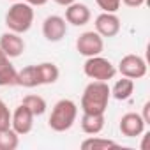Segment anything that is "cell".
I'll return each instance as SVG.
<instances>
[{
    "mask_svg": "<svg viewBox=\"0 0 150 150\" xmlns=\"http://www.w3.org/2000/svg\"><path fill=\"white\" fill-rule=\"evenodd\" d=\"M111 99L108 81H90L81 94V111L83 113H106L108 103Z\"/></svg>",
    "mask_w": 150,
    "mask_h": 150,
    "instance_id": "6da1fadb",
    "label": "cell"
},
{
    "mask_svg": "<svg viewBox=\"0 0 150 150\" xmlns=\"http://www.w3.org/2000/svg\"><path fill=\"white\" fill-rule=\"evenodd\" d=\"M78 118V104L71 99H60L51 108V113L48 117V125L55 132H65L69 131Z\"/></svg>",
    "mask_w": 150,
    "mask_h": 150,
    "instance_id": "7a4b0ae2",
    "label": "cell"
},
{
    "mask_svg": "<svg viewBox=\"0 0 150 150\" xmlns=\"http://www.w3.org/2000/svg\"><path fill=\"white\" fill-rule=\"evenodd\" d=\"M32 23H34V7L23 0L13 2V6L6 13V27L11 32L23 35L32 28Z\"/></svg>",
    "mask_w": 150,
    "mask_h": 150,
    "instance_id": "3957f363",
    "label": "cell"
},
{
    "mask_svg": "<svg viewBox=\"0 0 150 150\" xmlns=\"http://www.w3.org/2000/svg\"><path fill=\"white\" fill-rule=\"evenodd\" d=\"M83 72L85 76L94 80V81H110L115 78L117 74V67L113 65L111 60L96 55V57H88L83 64Z\"/></svg>",
    "mask_w": 150,
    "mask_h": 150,
    "instance_id": "277c9868",
    "label": "cell"
},
{
    "mask_svg": "<svg viewBox=\"0 0 150 150\" xmlns=\"http://www.w3.org/2000/svg\"><path fill=\"white\" fill-rule=\"evenodd\" d=\"M117 72H120L122 76L131 78V80H141L146 76V62L143 57L129 53V55L120 58Z\"/></svg>",
    "mask_w": 150,
    "mask_h": 150,
    "instance_id": "5b68a950",
    "label": "cell"
},
{
    "mask_svg": "<svg viewBox=\"0 0 150 150\" xmlns=\"http://www.w3.org/2000/svg\"><path fill=\"white\" fill-rule=\"evenodd\" d=\"M76 50L80 55H83L87 58L101 55L104 50V37H101L96 30H87V32L80 34V37L76 39Z\"/></svg>",
    "mask_w": 150,
    "mask_h": 150,
    "instance_id": "8992f818",
    "label": "cell"
},
{
    "mask_svg": "<svg viewBox=\"0 0 150 150\" xmlns=\"http://www.w3.org/2000/svg\"><path fill=\"white\" fill-rule=\"evenodd\" d=\"M67 34V21L58 14H50L42 21V35L50 42H58Z\"/></svg>",
    "mask_w": 150,
    "mask_h": 150,
    "instance_id": "52a82bcc",
    "label": "cell"
},
{
    "mask_svg": "<svg viewBox=\"0 0 150 150\" xmlns=\"http://www.w3.org/2000/svg\"><path fill=\"white\" fill-rule=\"evenodd\" d=\"M96 32L101 37H115L120 32V18L117 16V13H101L96 21H94Z\"/></svg>",
    "mask_w": 150,
    "mask_h": 150,
    "instance_id": "ba28073f",
    "label": "cell"
},
{
    "mask_svg": "<svg viewBox=\"0 0 150 150\" xmlns=\"http://www.w3.org/2000/svg\"><path fill=\"white\" fill-rule=\"evenodd\" d=\"M34 115H32V111L27 108V106H23V104H20V106H16V110L14 111H11V127L20 134V136H25V134H28L30 131H32V127H34Z\"/></svg>",
    "mask_w": 150,
    "mask_h": 150,
    "instance_id": "9c48e42d",
    "label": "cell"
},
{
    "mask_svg": "<svg viewBox=\"0 0 150 150\" xmlns=\"http://www.w3.org/2000/svg\"><path fill=\"white\" fill-rule=\"evenodd\" d=\"M145 127H146V124L143 122L141 115L134 113V111H129V113L122 115L120 124H118V129H120V132L125 138H138V136H141L145 132Z\"/></svg>",
    "mask_w": 150,
    "mask_h": 150,
    "instance_id": "30bf717a",
    "label": "cell"
},
{
    "mask_svg": "<svg viewBox=\"0 0 150 150\" xmlns=\"http://www.w3.org/2000/svg\"><path fill=\"white\" fill-rule=\"evenodd\" d=\"M0 48L9 58H18L25 51V41L20 34L7 30L0 35Z\"/></svg>",
    "mask_w": 150,
    "mask_h": 150,
    "instance_id": "8fae6325",
    "label": "cell"
},
{
    "mask_svg": "<svg viewBox=\"0 0 150 150\" xmlns=\"http://www.w3.org/2000/svg\"><path fill=\"white\" fill-rule=\"evenodd\" d=\"M64 18H65L67 23H71L74 27H83V25H87L90 21L92 13H90L87 4H81V2L76 0V2H72L71 6L65 7V16Z\"/></svg>",
    "mask_w": 150,
    "mask_h": 150,
    "instance_id": "7c38bea8",
    "label": "cell"
},
{
    "mask_svg": "<svg viewBox=\"0 0 150 150\" xmlns=\"http://www.w3.org/2000/svg\"><path fill=\"white\" fill-rule=\"evenodd\" d=\"M35 74H37V87L53 85L60 76V69L53 62H41V64H35Z\"/></svg>",
    "mask_w": 150,
    "mask_h": 150,
    "instance_id": "4fadbf2b",
    "label": "cell"
},
{
    "mask_svg": "<svg viewBox=\"0 0 150 150\" xmlns=\"http://www.w3.org/2000/svg\"><path fill=\"white\" fill-rule=\"evenodd\" d=\"M81 131L85 134H99L103 129H104V124H106V118H104V113H83L81 115Z\"/></svg>",
    "mask_w": 150,
    "mask_h": 150,
    "instance_id": "5bb4252c",
    "label": "cell"
},
{
    "mask_svg": "<svg viewBox=\"0 0 150 150\" xmlns=\"http://www.w3.org/2000/svg\"><path fill=\"white\" fill-rule=\"evenodd\" d=\"M110 92H111V97H115L117 101H127L134 92V80L122 76L120 80L115 81L113 87H110Z\"/></svg>",
    "mask_w": 150,
    "mask_h": 150,
    "instance_id": "9a60e30c",
    "label": "cell"
},
{
    "mask_svg": "<svg viewBox=\"0 0 150 150\" xmlns=\"http://www.w3.org/2000/svg\"><path fill=\"white\" fill-rule=\"evenodd\" d=\"M80 146L83 150H110V148H118V143L113 139L101 138V136L94 134V136H88L87 139H83Z\"/></svg>",
    "mask_w": 150,
    "mask_h": 150,
    "instance_id": "2e32d148",
    "label": "cell"
},
{
    "mask_svg": "<svg viewBox=\"0 0 150 150\" xmlns=\"http://www.w3.org/2000/svg\"><path fill=\"white\" fill-rule=\"evenodd\" d=\"M21 104L27 106V108L32 111L34 117H41V115H44L46 110H48V104H46L44 97H41V96H37V94H28V96H25L23 101H21Z\"/></svg>",
    "mask_w": 150,
    "mask_h": 150,
    "instance_id": "e0dca14e",
    "label": "cell"
},
{
    "mask_svg": "<svg viewBox=\"0 0 150 150\" xmlns=\"http://www.w3.org/2000/svg\"><path fill=\"white\" fill-rule=\"evenodd\" d=\"M18 85V71L9 62L0 67V87H16Z\"/></svg>",
    "mask_w": 150,
    "mask_h": 150,
    "instance_id": "ac0fdd59",
    "label": "cell"
},
{
    "mask_svg": "<svg viewBox=\"0 0 150 150\" xmlns=\"http://www.w3.org/2000/svg\"><path fill=\"white\" fill-rule=\"evenodd\" d=\"M20 145V134L9 127L0 131V150H16Z\"/></svg>",
    "mask_w": 150,
    "mask_h": 150,
    "instance_id": "d6986e66",
    "label": "cell"
},
{
    "mask_svg": "<svg viewBox=\"0 0 150 150\" xmlns=\"http://www.w3.org/2000/svg\"><path fill=\"white\" fill-rule=\"evenodd\" d=\"M18 85L25 88H34L37 87V74H35V65H27L21 71H18Z\"/></svg>",
    "mask_w": 150,
    "mask_h": 150,
    "instance_id": "ffe728a7",
    "label": "cell"
},
{
    "mask_svg": "<svg viewBox=\"0 0 150 150\" xmlns=\"http://www.w3.org/2000/svg\"><path fill=\"white\" fill-rule=\"evenodd\" d=\"M9 127H11V110L0 99V131L9 129Z\"/></svg>",
    "mask_w": 150,
    "mask_h": 150,
    "instance_id": "44dd1931",
    "label": "cell"
},
{
    "mask_svg": "<svg viewBox=\"0 0 150 150\" xmlns=\"http://www.w3.org/2000/svg\"><path fill=\"white\" fill-rule=\"evenodd\" d=\"M103 13H117L122 6V0H96Z\"/></svg>",
    "mask_w": 150,
    "mask_h": 150,
    "instance_id": "7402d4cb",
    "label": "cell"
},
{
    "mask_svg": "<svg viewBox=\"0 0 150 150\" xmlns=\"http://www.w3.org/2000/svg\"><path fill=\"white\" fill-rule=\"evenodd\" d=\"M141 118H143V122L148 125L150 124V101H146L145 104H143V110H141Z\"/></svg>",
    "mask_w": 150,
    "mask_h": 150,
    "instance_id": "603a6c76",
    "label": "cell"
},
{
    "mask_svg": "<svg viewBox=\"0 0 150 150\" xmlns=\"http://www.w3.org/2000/svg\"><path fill=\"white\" fill-rule=\"evenodd\" d=\"M145 2H146V0H122V4H124V6H127V7H132V9H138V7H141Z\"/></svg>",
    "mask_w": 150,
    "mask_h": 150,
    "instance_id": "cb8c5ba5",
    "label": "cell"
},
{
    "mask_svg": "<svg viewBox=\"0 0 150 150\" xmlns=\"http://www.w3.org/2000/svg\"><path fill=\"white\" fill-rule=\"evenodd\" d=\"M23 2H27L32 7H41V6H46L48 4V0H23Z\"/></svg>",
    "mask_w": 150,
    "mask_h": 150,
    "instance_id": "d4e9b609",
    "label": "cell"
},
{
    "mask_svg": "<svg viewBox=\"0 0 150 150\" xmlns=\"http://www.w3.org/2000/svg\"><path fill=\"white\" fill-rule=\"evenodd\" d=\"M141 136H143V141H141L139 148H141V150H146V148H148V145H146V143H148V132H143Z\"/></svg>",
    "mask_w": 150,
    "mask_h": 150,
    "instance_id": "484cf974",
    "label": "cell"
},
{
    "mask_svg": "<svg viewBox=\"0 0 150 150\" xmlns=\"http://www.w3.org/2000/svg\"><path fill=\"white\" fill-rule=\"evenodd\" d=\"M55 4H58V6H62V7H67V6H71L72 2H76V0H53Z\"/></svg>",
    "mask_w": 150,
    "mask_h": 150,
    "instance_id": "4316f807",
    "label": "cell"
},
{
    "mask_svg": "<svg viewBox=\"0 0 150 150\" xmlns=\"http://www.w3.org/2000/svg\"><path fill=\"white\" fill-rule=\"evenodd\" d=\"M9 60H11V58H9V57H7V55L2 51V48H0V67H2L6 62H9Z\"/></svg>",
    "mask_w": 150,
    "mask_h": 150,
    "instance_id": "83f0119b",
    "label": "cell"
},
{
    "mask_svg": "<svg viewBox=\"0 0 150 150\" xmlns=\"http://www.w3.org/2000/svg\"><path fill=\"white\" fill-rule=\"evenodd\" d=\"M11 2H20V0H11Z\"/></svg>",
    "mask_w": 150,
    "mask_h": 150,
    "instance_id": "f1b7e54d",
    "label": "cell"
}]
</instances>
